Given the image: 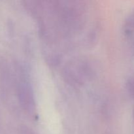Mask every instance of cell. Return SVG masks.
I'll return each instance as SVG.
<instances>
[{
    "instance_id": "cell-3",
    "label": "cell",
    "mask_w": 134,
    "mask_h": 134,
    "mask_svg": "<svg viewBox=\"0 0 134 134\" xmlns=\"http://www.w3.org/2000/svg\"><path fill=\"white\" fill-rule=\"evenodd\" d=\"M126 88L130 96L134 99V75L128 79L126 83Z\"/></svg>"
},
{
    "instance_id": "cell-2",
    "label": "cell",
    "mask_w": 134,
    "mask_h": 134,
    "mask_svg": "<svg viewBox=\"0 0 134 134\" xmlns=\"http://www.w3.org/2000/svg\"><path fill=\"white\" fill-rule=\"evenodd\" d=\"M18 97L21 105L29 113L35 111V99L30 84L26 81H21L18 85Z\"/></svg>"
},
{
    "instance_id": "cell-4",
    "label": "cell",
    "mask_w": 134,
    "mask_h": 134,
    "mask_svg": "<svg viewBox=\"0 0 134 134\" xmlns=\"http://www.w3.org/2000/svg\"><path fill=\"white\" fill-rule=\"evenodd\" d=\"M126 24L128 28L134 30V11L131 13L128 16L126 21Z\"/></svg>"
},
{
    "instance_id": "cell-1",
    "label": "cell",
    "mask_w": 134,
    "mask_h": 134,
    "mask_svg": "<svg viewBox=\"0 0 134 134\" xmlns=\"http://www.w3.org/2000/svg\"><path fill=\"white\" fill-rule=\"evenodd\" d=\"M65 69V78L73 85L82 84L88 78L90 71L89 65L82 61L73 62L68 64Z\"/></svg>"
},
{
    "instance_id": "cell-5",
    "label": "cell",
    "mask_w": 134,
    "mask_h": 134,
    "mask_svg": "<svg viewBox=\"0 0 134 134\" xmlns=\"http://www.w3.org/2000/svg\"><path fill=\"white\" fill-rule=\"evenodd\" d=\"M133 117H134V109H133Z\"/></svg>"
}]
</instances>
